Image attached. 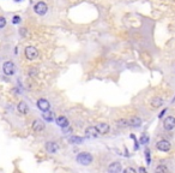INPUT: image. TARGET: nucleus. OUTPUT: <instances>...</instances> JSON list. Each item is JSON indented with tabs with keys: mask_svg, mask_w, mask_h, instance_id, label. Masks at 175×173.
<instances>
[{
	"mask_svg": "<svg viewBox=\"0 0 175 173\" xmlns=\"http://www.w3.org/2000/svg\"><path fill=\"white\" fill-rule=\"evenodd\" d=\"M76 160H77V162H78L79 165L89 166V165H91V162H93V160H94V156H93L90 153H88V151H82V153H79V154L77 155Z\"/></svg>",
	"mask_w": 175,
	"mask_h": 173,
	"instance_id": "f257e3e1",
	"label": "nucleus"
},
{
	"mask_svg": "<svg viewBox=\"0 0 175 173\" xmlns=\"http://www.w3.org/2000/svg\"><path fill=\"white\" fill-rule=\"evenodd\" d=\"M24 55H25V58H27L28 60H35V59L39 58L40 53H39V49H37L36 47H34V46H28V47H25V49H24Z\"/></svg>",
	"mask_w": 175,
	"mask_h": 173,
	"instance_id": "f03ea898",
	"label": "nucleus"
},
{
	"mask_svg": "<svg viewBox=\"0 0 175 173\" xmlns=\"http://www.w3.org/2000/svg\"><path fill=\"white\" fill-rule=\"evenodd\" d=\"M48 11V5L44 3V1H37L35 5H34V12L39 16H43L46 15Z\"/></svg>",
	"mask_w": 175,
	"mask_h": 173,
	"instance_id": "7ed1b4c3",
	"label": "nucleus"
},
{
	"mask_svg": "<svg viewBox=\"0 0 175 173\" xmlns=\"http://www.w3.org/2000/svg\"><path fill=\"white\" fill-rule=\"evenodd\" d=\"M3 71H4V73H5L6 76H12V75L15 73V71H16V65H15V63L11 61V60L5 61V63L3 64Z\"/></svg>",
	"mask_w": 175,
	"mask_h": 173,
	"instance_id": "20e7f679",
	"label": "nucleus"
},
{
	"mask_svg": "<svg viewBox=\"0 0 175 173\" xmlns=\"http://www.w3.org/2000/svg\"><path fill=\"white\" fill-rule=\"evenodd\" d=\"M156 148H157V150H159V151H162V153H167V151L170 150L171 144H170V142L167 141V139H159V141L156 143Z\"/></svg>",
	"mask_w": 175,
	"mask_h": 173,
	"instance_id": "39448f33",
	"label": "nucleus"
},
{
	"mask_svg": "<svg viewBox=\"0 0 175 173\" xmlns=\"http://www.w3.org/2000/svg\"><path fill=\"white\" fill-rule=\"evenodd\" d=\"M163 129L165 131H171L175 129V117L174 116H168L164 122H163Z\"/></svg>",
	"mask_w": 175,
	"mask_h": 173,
	"instance_id": "423d86ee",
	"label": "nucleus"
},
{
	"mask_svg": "<svg viewBox=\"0 0 175 173\" xmlns=\"http://www.w3.org/2000/svg\"><path fill=\"white\" fill-rule=\"evenodd\" d=\"M36 106H37V108L41 111V112H48L49 110H50V104H49V101L48 100H46V99H39L37 100V102H36Z\"/></svg>",
	"mask_w": 175,
	"mask_h": 173,
	"instance_id": "0eeeda50",
	"label": "nucleus"
},
{
	"mask_svg": "<svg viewBox=\"0 0 175 173\" xmlns=\"http://www.w3.org/2000/svg\"><path fill=\"white\" fill-rule=\"evenodd\" d=\"M44 128H46L44 123H43V122H41L40 119H34V120H33V123H31V129H33V131H34V132H36V133L42 132V131L44 130Z\"/></svg>",
	"mask_w": 175,
	"mask_h": 173,
	"instance_id": "6e6552de",
	"label": "nucleus"
},
{
	"mask_svg": "<svg viewBox=\"0 0 175 173\" xmlns=\"http://www.w3.org/2000/svg\"><path fill=\"white\" fill-rule=\"evenodd\" d=\"M95 128L97 129L100 135H107L109 132V130H110V126H109L108 123H97L95 125Z\"/></svg>",
	"mask_w": 175,
	"mask_h": 173,
	"instance_id": "1a4fd4ad",
	"label": "nucleus"
},
{
	"mask_svg": "<svg viewBox=\"0 0 175 173\" xmlns=\"http://www.w3.org/2000/svg\"><path fill=\"white\" fill-rule=\"evenodd\" d=\"M55 123H56V125H58L59 128H61V129H66V128L70 126V122H68V119H67L65 116H59V117H56Z\"/></svg>",
	"mask_w": 175,
	"mask_h": 173,
	"instance_id": "9d476101",
	"label": "nucleus"
},
{
	"mask_svg": "<svg viewBox=\"0 0 175 173\" xmlns=\"http://www.w3.org/2000/svg\"><path fill=\"white\" fill-rule=\"evenodd\" d=\"M163 104H164V100H163L162 98L155 96V98L150 101V107H151L152 110H157V108H161V107L163 106Z\"/></svg>",
	"mask_w": 175,
	"mask_h": 173,
	"instance_id": "9b49d317",
	"label": "nucleus"
},
{
	"mask_svg": "<svg viewBox=\"0 0 175 173\" xmlns=\"http://www.w3.org/2000/svg\"><path fill=\"white\" fill-rule=\"evenodd\" d=\"M46 150L49 153V154H56L59 151V145L55 143V142H47L46 143Z\"/></svg>",
	"mask_w": 175,
	"mask_h": 173,
	"instance_id": "f8f14e48",
	"label": "nucleus"
},
{
	"mask_svg": "<svg viewBox=\"0 0 175 173\" xmlns=\"http://www.w3.org/2000/svg\"><path fill=\"white\" fill-rule=\"evenodd\" d=\"M115 126L119 129H126V128H130V122L126 118H120L115 120Z\"/></svg>",
	"mask_w": 175,
	"mask_h": 173,
	"instance_id": "ddd939ff",
	"label": "nucleus"
},
{
	"mask_svg": "<svg viewBox=\"0 0 175 173\" xmlns=\"http://www.w3.org/2000/svg\"><path fill=\"white\" fill-rule=\"evenodd\" d=\"M17 110H18V112H19L21 114L27 116V114H28V111H29V107H28V105H27L24 101H19V102H18V106H17Z\"/></svg>",
	"mask_w": 175,
	"mask_h": 173,
	"instance_id": "4468645a",
	"label": "nucleus"
},
{
	"mask_svg": "<svg viewBox=\"0 0 175 173\" xmlns=\"http://www.w3.org/2000/svg\"><path fill=\"white\" fill-rule=\"evenodd\" d=\"M128 122H130V128H139L142 125V119L139 117H137V116L131 117L128 119Z\"/></svg>",
	"mask_w": 175,
	"mask_h": 173,
	"instance_id": "2eb2a0df",
	"label": "nucleus"
},
{
	"mask_svg": "<svg viewBox=\"0 0 175 173\" xmlns=\"http://www.w3.org/2000/svg\"><path fill=\"white\" fill-rule=\"evenodd\" d=\"M107 169H108L109 172H121V171H122V168H121V163H120L119 161L112 162V163L108 166Z\"/></svg>",
	"mask_w": 175,
	"mask_h": 173,
	"instance_id": "dca6fc26",
	"label": "nucleus"
},
{
	"mask_svg": "<svg viewBox=\"0 0 175 173\" xmlns=\"http://www.w3.org/2000/svg\"><path fill=\"white\" fill-rule=\"evenodd\" d=\"M85 133L88 135V136H91V137H97L100 133H99V131H97V129L95 128V126H89L86 130H85Z\"/></svg>",
	"mask_w": 175,
	"mask_h": 173,
	"instance_id": "f3484780",
	"label": "nucleus"
},
{
	"mask_svg": "<svg viewBox=\"0 0 175 173\" xmlns=\"http://www.w3.org/2000/svg\"><path fill=\"white\" fill-rule=\"evenodd\" d=\"M37 73H39V71H37V69L35 66H31V67L28 69V76L29 77H36Z\"/></svg>",
	"mask_w": 175,
	"mask_h": 173,
	"instance_id": "a211bd4d",
	"label": "nucleus"
},
{
	"mask_svg": "<svg viewBox=\"0 0 175 173\" xmlns=\"http://www.w3.org/2000/svg\"><path fill=\"white\" fill-rule=\"evenodd\" d=\"M68 141H70V143H72V144H79V143H82L84 139H83L82 137H78V136H72Z\"/></svg>",
	"mask_w": 175,
	"mask_h": 173,
	"instance_id": "6ab92c4d",
	"label": "nucleus"
},
{
	"mask_svg": "<svg viewBox=\"0 0 175 173\" xmlns=\"http://www.w3.org/2000/svg\"><path fill=\"white\" fill-rule=\"evenodd\" d=\"M155 171H156V172H168L169 169H168V168H167L164 165H159V166H158V167H157Z\"/></svg>",
	"mask_w": 175,
	"mask_h": 173,
	"instance_id": "aec40b11",
	"label": "nucleus"
},
{
	"mask_svg": "<svg viewBox=\"0 0 175 173\" xmlns=\"http://www.w3.org/2000/svg\"><path fill=\"white\" fill-rule=\"evenodd\" d=\"M5 25H6V18L4 16H0V29L5 28Z\"/></svg>",
	"mask_w": 175,
	"mask_h": 173,
	"instance_id": "412c9836",
	"label": "nucleus"
},
{
	"mask_svg": "<svg viewBox=\"0 0 175 173\" xmlns=\"http://www.w3.org/2000/svg\"><path fill=\"white\" fill-rule=\"evenodd\" d=\"M43 118H44L47 122H52V120H53V114H52V113L47 114V112H44V114H43Z\"/></svg>",
	"mask_w": 175,
	"mask_h": 173,
	"instance_id": "4be33fe9",
	"label": "nucleus"
},
{
	"mask_svg": "<svg viewBox=\"0 0 175 173\" xmlns=\"http://www.w3.org/2000/svg\"><path fill=\"white\" fill-rule=\"evenodd\" d=\"M21 21H22V18L19 16H13V18H12V23L13 24H19Z\"/></svg>",
	"mask_w": 175,
	"mask_h": 173,
	"instance_id": "5701e85b",
	"label": "nucleus"
},
{
	"mask_svg": "<svg viewBox=\"0 0 175 173\" xmlns=\"http://www.w3.org/2000/svg\"><path fill=\"white\" fill-rule=\"evenodd\" d=\"M145 157H146V162H148V165H150V161H151V160H150V150H149L148 148L145 149Z\"/></svg>",
	"mask_w": 175,
	"mask_h": 173,
	"instance_id": "b1692460",
	"label": "nucleus"
},
{
	"mask_svg": "<svg viewBox=\"0 0 175 173\" xmlns=\"http://www.w3.org/2000/svg\"><path fill=\"white\" fill-rule=\"evenodd\" d=\"M148 141H149V138H148L146 136H143V137L140 138V144H146Z\"/></svg>",
	"mask_w": 175,
	"mask_h": 173,
	"instance_id": "393cba45",
	"label": "nucleus"
},
{
	"mask_svg": "<svg viewBox=\"0 0 175 173\" xmlns=\"http://www.w3.org/2000/svg\"><path fill=\"white\" fill-rule=\"evenodd\" d=\"M124 172H133V173H136V172H137V169H136V168H132V167H128V168L124 169Z\"/></svg>",
	"mask_w": 175,
	"mask_h": 173,
	"instance_id": "a878e982",
	"label": "nucleus"
},
{
	"mask_svg": "<svg viewBox=\"0 0 175 173\" xmlns=\"http://www.w3.org/2000/svg\"><path fill=\"white\" fill-rule=\"evenodd\" d=\"M165 111H167V110H165V108H164V111H162V112H161V113H159V116H158V117H159V118H162V117H163V116H164V113H165Z\"/></svg>",
	"mask_w": 175,
	"mask_h": 173,
	"instance_id": "bb28decb",
	"label": "nucleus"
},
{
	"mask_svg": "<svg viewBox=\"0 0 175 173\" xmlns=\"http://www.w3.org/2000/svg\"><path fill=\"white\" fill-rule=\"evenodd\" d=\"M138 171H139V172H145V173H146V168H144V167H140V168H138Z\"/></svg>",
	"mask_w": 175,
	"mask_h": 173,
	"instance_id": "cd10ccee",
	"label": "nucleus"
},
{
	"mask_svg": "<svg viewBox=\"0 0 175 173\" xmlns=\"http://www.w3.org/2000/svg\"><path fill=\"white\" fill-rule=\"evenodd\" d=\"M15 1H22V0H15Z\"/></svg>",
	"mask_w": 175,
	"mask_h": 173,
	"instance_id": "c85d7f7f",
	"label": "nucleus"
}]
</instances>
